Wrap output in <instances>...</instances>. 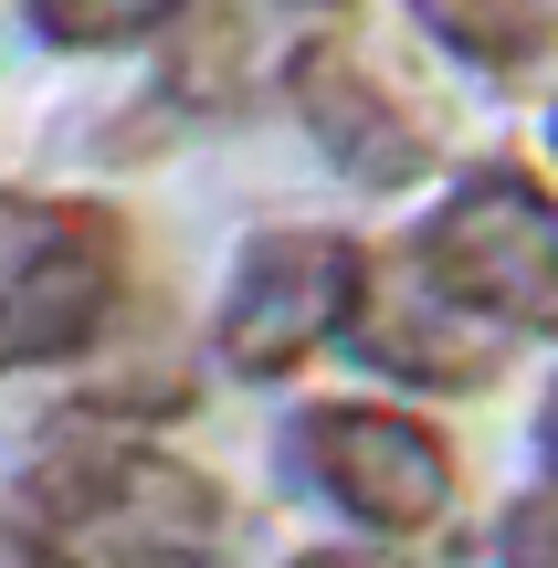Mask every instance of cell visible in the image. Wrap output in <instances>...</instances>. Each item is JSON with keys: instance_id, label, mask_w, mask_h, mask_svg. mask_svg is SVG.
<instances>
[{"instance_id": "6da1fadb", "label": "cell", "mask_w": 558, "mask_h": 568, "mask_svg": "<svg viewBox=\"0 0 558 568\" xmlns=\"http://www.w3.org/2000/svg\"><path fill=\"white\" fill-rule=\"evenodd\" d=\"M21 506L63 568H211L232 548V495L105 422H63L21 474Z\"/></svg>"}, {"instance_id": "7a4b0ae2", "label": "cell", "mask_w": 558, "mask_h": 568, "mask_svg": "<svg viewBox=\"0 0 558 568\" xmlns=\"http://www.w3.org/2000/svg\"><path fill=\"white\" fill-rule=\"evenodd\" d=\"M412 264L485 326L558 337V190H538L527 169H475L433 201Z\"/></svg>"}, {"instance_id": "3957f363", "label": "cell", "mask_w": 558, "mask_h": 568, "mask_svg": "<svg viewBox=\"0 0 558 568\" xmlns=\"http://www.w3.org/2000/svg\"><path fill=\"white\" fill-rule=\"evenodd\" d=\"M105 305H116V222L84 201L0 190V368L95 347Z\"/></svg>"}, {"instance_id": "277c9868", "label": "cell", "mask_w": 558, "mask_h": 568, "mask_svg": "<svg viewBox=\"0 0 558 568\" xmlns=\"http://www.w3.org/2000/svg\"><path fill=\"white\" fill-rule=\"evenodd\" d=\"M358 295H369V253L348 232H264L232 274L222 305V358L243 379H285L295 358H316L327 337H348Z\"/></svg>"}, {"instance_id": "5b68a950", "label": "cell", "mask_w": 558, "mask_h": 568, "mask_svg": "<svg viewBox=\"0 0 558 568\" xmlns=\"http://www.w3.org/2000/svg\"><path fill=\"white\" fill-rule=\"evenodd\" d=\"M306 474L379 537H422V527H443V506H454V453H443L422 422L369 410V400H337V410L306 422Z\"/></svg>"}, {"instance_id": "8992f818", "label": "cell", "mask_w": 558, "mask_h": 568, "mask_svg": "<svg viewBox=\"0 0 558 568\" xmlns=\"http://www.w3.org/2000/svg\"><path fill=\"white\" fill-rule=\"evenodd\" d=\"M295 116L316 126V148H327L358 190H400V180H422V159H433L422 116L358 53H337V42H306V53H295Z\"/></svg>"}, {"instance_id": "52a82bcc", "label": "cell", "mask_w": 558, "mask_h": 568, "mask_svg": "<svg viewBox=\"0 0 558 568\" xmlns=\"http://www.w3.org/2000/svg\"><path fill=\"white\" fill-rule=\"evenodd\" d=\"M348 337L369 347L379 368H400V379H433V389H475L485 368H496V347H485V316L475 305H454L433 274H379L369 264V295H358Z\"/></svg>"}, {"instance_id": "ba28073f", "label": "cell", "mask_w": 558, "mask_h": 568, "mask_svg": "<svg viewBox=\"0 0 558 568\" xmlns=\"http://www.w3.org/2000/svg\"><path fill=\"white\" fill-rule=\"evenodd\" d=\"M412 11L433 42H454L485 74H517V63H538L558 42V0H412Z\"/></svg>"}, {"instance_id": "9c48e42d", "label": "cell", "mask_w": 558, "mask_h": 568, "mask_svg": "<svg viewBox=\"0 0 558 568\" xmlns=\"http://www.w3.org/2000/svg\"><path fill=\"white\" fill-rule=\"evenodd\" d=\"M169 11H180V0H32V21L53 42H138V32H159Z\"/></svg>"}, {"instance_id": "30bf717a", "label": "cell", "mask_w": 558, "mask_h": 568, "mask_svg": "<svg viewBox=\"0 0 558 568\" xmlns=\"http://www.w3.org/2000/svg\"><path fill=\"white\" fill-rule=\"evenodd\" d=\"M506 568H558V506H517L506 516Z\"/></svg>"}, {"instance_id": "8fae6325", "label": "cell", "mask_w": 558, "mask_h": 568, "mask_svg": "<svg viewBox=\"0 0 558 568\" xmlns=\"http://www.w3.org/2000/svg\"><path fill=\"white\" fill-rule=\"evenodd\" d=\"M0 568H42V537L11 527V516H0Z\"/></svg>"}, {"instance_id": "7c38bea8", "label": "cell", "mask_w": 558, "mask_h": 568, "mask_svg": "<svg viewBox=\"0 0 558 568\" xmlns=\"http://www.w3.org/2000/svg\"><path fill=\"white\" fill-rule=\"evenodd\" d=\"M295 568H400V558H348L337 548V558H295Z\"/></svg>"}, {"instance_id": "4fadbf2b", "label": "cell", "mask_w": 558, "mask_h": 568, "mask_svg": "<svg viewBox=\"0 0 558 568\" xmlns=\"http://www.w3.org/2000/svg\"><path fill=\"white\" fill-rule=\"evenodd\" d=\"M548 464H558V389H548Z\"/></svg>"}]
</instances>
